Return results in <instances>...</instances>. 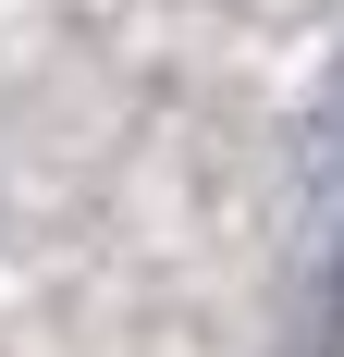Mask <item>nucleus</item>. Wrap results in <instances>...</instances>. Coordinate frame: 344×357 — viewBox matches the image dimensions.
Returning a JSON list of instances; mask_svg holds the SVG:
<instances>
[{
    "instance_id": "nucleus-1",
    "label": "nucleus",
    "mask_w": 344,
    "mask_h": 357,
    "mask_svg": "<svg viewBox=\"0 0 344 357\" xmlns=\"http://www.w3.org/2000/svg\"><path fill=\"white\" fill-rule=\"evenodd\" d=\"M308 185H320V296H332V345H344V62L308 123Z\"/></svg>"
}]
</instances>
